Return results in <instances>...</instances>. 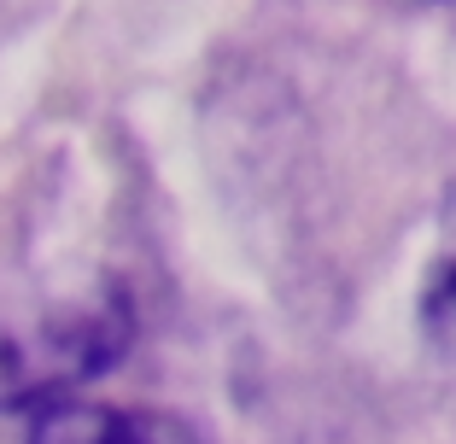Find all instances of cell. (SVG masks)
Masks as SVG:
<instances>
[{"label":"cell","mask_w":456,"mask_h":444,"mask_svg":"<svg viewBox=\"0 0 456 444\" xmlns=\"http://www.w3.org/2000/svg\"><path fill=\"white\" fill-rule=\"evenodd\" d=\"M134 345V304L123 287L41 310L24 322H0V409L53 404L82 380L106 375Z\"/></svg>","instance_id":"1"},{"label":"cell","mask_w":456,"mask_h":444,"mask_svg":"<svg viewBox=\"0 0 456 444\" xmlns=\"http://www.w3.org/2000/svg\"><path fill=\"white\" fill-rule=\"evenodd\" d=\"M29 444H193V439L164 416L111 409V404H65L36 421Z\"/></svg>","instance_id":"2"},{"label":"cell","mask_w":456,"mask_h":444,"mask_svg":"<svg viewBox=\"0 0 456 444\" xmlns=\"http://www.w3.org/2000/svg\"><path fill=\"white\" fill-rule=\"evenodd\" d=\"M421 322H428V334H433V345H444V351H456V270H444L439 281H433V293H428V304H421Z\"/></svg>","instance_id":"3"}]
</instances>
